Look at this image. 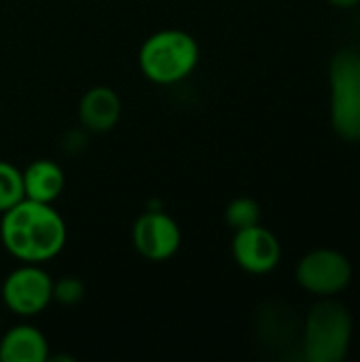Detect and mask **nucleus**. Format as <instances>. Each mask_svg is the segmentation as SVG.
I'll list each match as a JSON object with an SVG mask.
<instances>
[{"instance_id":"f257e3e1","label":"nucleus","mask_w":360,"mask_h":362,"mask_svg":"<svg viewBox=\"0 0 360 362\" xmlns=\"http://www.w3.org/2000/svg\"><path fill=\"white\" fill-rule=\"evenodd\" d=\"M66 223L51 204L21 199L0 221V240L11 257L21 263L42 265L66 246Z\"/></svg>"},{"instance_id":"f03ea898","label":"nucleus","mask_w":360,"mask_h":362,"mask_svg":"<svg viewBox=\"0 0 360 362\" xmlns=\"http://www.w3.org/2000/svg\"><path fill=\"white\" fill-rule=\"evenodd\" d=\"M199 62V45L185 30H159L151 34L140 51L138 66L155 85H176L193 74Z\"/></svg>"},{"instance_id":"7ed1b4c3","label":"nucleus","mask_w":360,"mask_h":362,"mask_svg":"<svg viewBox=\"0 0 360 362\" xmlns=\"http://www.w3.org/2000/svg\"><path fill=\"white\" fill-rule=\"evenodd\" d=\"M352 339V316L350 312L327 299L318 301L303 329V356L308 362H342L348 354Z\"/></svg>"},{"instance_id":"20e7f679","label":"nucleus","mask_w":360,"mask_h":362,"mask_svg":"<svg viewBox=\"0 0 360 362\" xmlns=\"http://www.w3.org/2000/svg\"><path fill=\"white\" fill-rule=\"evenodd\" d=\"M329 74L333 127L344 140L360 142V51H337Z\"/></svg>"},{"instance_id":"39448f33","label":"nucleus","mask_w":360,"mask_h":362,"mask_svg":"<svg viewBox=\"0 0 360 362\" xmlns=\"http://www.w3.org/2000/svg\"><path fill=\"white\" fill-rule=\"evenodd\" d=\"M0 297L11 314L38 316L53 301V278L36 263H21L4 278Z\"/></svg>"},{"instance_id":"423d86ee","label":"nucleus","mask_w":360,"mask_h":362,"mask_svg":"<svg viewBox=\"0 0 360 362\" xmlns=\"http://www.w3.org/2000/svg\"><path fill=\"white\" fill-rule=\"evenodd\" d=\"M352 280L350 261L329 248L314 250L306 255L297 265V282L312 295L333 297L342 293Z\"/></svg>"},{"instance_id":"0eeeda50","label":"nucleus","mask_w":360,"mask_h":362,"mask_svg":"<svg viewBox=\"0 0 360 362\" xmlns=\"http://www.w3.org/2000/svg\"><path fill=\"white\" fill-rule=\"evenodd\" d=\"M132 242L140 257L153 263H163L178 252L182 233L170 214L161 210H149L134 223Z\"/></svg>"},{"instance_id":"6e6552de","label":"nucleus","mask_w":360,"mask_h":362,"mask_svg":"<svg viewBox=\"0 0 360 362\" xmlns=\"http://www.w3.org/2000/svg\"><path fill=\"white\" fill-rule=\"evenodd\" d=\"M231 252L236 263L255 276L272 272L282 255L278 238L261 225L238 229L231 242Z\"/></svg>"},{"instance_id":"1a4fd4ad","label":"nucleus","mask_w":360,"mask_h":362,"mask_svg":"<svg viewBox=\"0 0 360 362\" xmlns=\"http://www.w3.org/2000/svg\"><path fill=\"white\" fill-rule=\"evenodd\" d=\"M121 119V98L110 87L89 89L79 104V121L87 132L104 134L110 132Z\"/></svg>"},{"instance_id":"9d476101","label":"nucleus","mask_w":360,"mask_h":362,"mask_svg":"<svg viewBox=\"0 0 360 362\" xmlns=\"http://www.w3.org/2000/svg\"><path fill=\"white\" fill-rule=\"evenodd\" d=\"M49 361L47 337L32 325H15L0 339V362Z\"/></svg>"},{"instance_id":"9b49d317","label":"nucleus","mask_w":360,"mask_h":362,"mask_svg":"<svg viewBox=\"0 0 360 362\" xmlns=\"http://www.w3.org/2000/svg\"><path fill=\"white\" fill-rule=\"evenodd\" d=\"M21 178L25 199H34L40 204H53L66 187L64 170L51 159L32 161L25 170H21Z\"/></svg>"},{"instance_id":"f8f14e48","label":"nucleus","mask_w":360,"mask_h":362,"mask_svg":"<svg viewBox=\"0 0 360 362\" xmlns=\"http://www.w3.org/2000/svg\"><path fill=\"white\" fill-rule=\"evenodd\" d=\"M23 178L21 170L8 161L0 159V214L23 199Z\"/></svg>"},{"instance_id":"ddd939ff","label":"nucleus","mask_w":360,"mask_h":362,"mask_svg":"<svg viewBox=\"0 0 360 362\" xmlns=\"http://www.w3.org/2000/svg\"><path fill=\"white\" fill-rule=\"evenodd\" d=\"M225 221H227V225L233 231L246 229V227H252V225H259V221H261V208L250 197H236L227 206V210H225Z\"/></svg>"},{"instance_id":"4468645a","label":"nucleus","mask_w":360,"mask_h":362,"mask_svg":"<svg viewBox=\"0 0 360 362\" xmlns=\"http://www.w3.org/2000/svg\"><path fill=\"white\" fill-rule=\"evenodd\" d=\"M83 295L85 284L74 276H66L53 282V299L62 305H74L83 299Z\"/></svg>"},{"instance_id":"2eb2a0df","label":"nucleus","mask_w":360,"mask_h":362,"mask_svg":"<svg viewBox=\"0 0 360 362\" xmlns=\"http://www.w3.org/2000/svg\"><path fill=\"white\" fill-rule=\"evenodd\" d=\"M329 2L335 4V6H339V8H350V6L359 4L360 0H329Z\"/></svg>"}]
</instances>
